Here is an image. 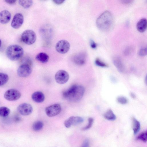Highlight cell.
<instances>
[{"mask_svg": "<svg viewBox=\"0 0 147 147\" xmlns=\"http://www.w3.org/2000/svg\"><path fill=\"white\" fill-rule=\"evenodd\" d=\"M114 23L113 17L109 11H106L102 13L97 18L96 26L101 31H109L112 28Z\"/></svg>", "mask_w": 147, "mask_h": 147, "instance_id": "6da1fadb", "label": "cell"}, {"mask_svg": "<svg viewBox=\"0 0 147 147\" xmlns=\"http://www.w3.org/2000/svg\"><path fill=\"white\" fill-rule=\"evenodd\" d=\"M85 92V88L82 86L74 85L64 91L63 96L67 100L73 102L79 101L82 98Z\"/></svg>", "mask_w": 147, "mask_h": 147, "instance_id": "7a4b0ae2", "label": "cell"}, {"mask_svg": "<svg viewBox=\"0 0 147 147\" xmlns=\"http://www.w3.org/2000/svg\"><path fill=\"white\" fill-rule=\"evenodd\" d=\"M24 50L20 46L17 45H11L8 46L6 51L7 57L12 61H16L23 55Z\"/></svg>", "mask_w": 147, "mask_h": 147, "instance_id": "3957f363", "label": "cell"}, {"mask_svg": "<svg viewBox=\"0 0 147 147\" xmlns=\"http://www.w3.org/2000/svg\"><path fill=\"white\" fill-rule=\"evenodd\" d=\"M21 38L22 41L24 43L30 45L35 42L36 39V36L33 31L27 30L22 33Z\"/></svg>", "mask_w": 147, "mask_h": 147, "instance_id": "277c9868", "label": "cell"}, {"mask_svg": "<svg viewBox=\"0 0 147 147\" xmlns=\"http://www.w3.org/2000/svg\"><path fill=\"white\" fill-rule=\"evenodd\" d=\"M21 96V93L19 90L14 89L7 90L4 95V98L9 101L16 100L20 98Z\"/></svg>", "mask_w": 147, "mask_h": 147, "instance_id": "5b68a950", "label": "cell"}, {"mask_svg": "<svg viewBox=\"0 0 147 147\" xmlns=\"http://www.w3.org/2000/svg\"><path fill=\"white\" fill-rule=\"evenodd\" d=\"M70 45L69 42L65 40H61L58 41L55 46L56 51L61 54H65L69 50Z\"/></svg>", "mask_w": 147, "mask_h": 147, "instance_id": "8992f818", "label": "cell"}, {"mask_svg": "<svg viewBox=\"0 0 147 147\" xmlns=\"http://www.w3.org/2000/svg\"><path fill=\"white\" fill-rule=\"evenodd\" d=\"M69 78V74L66 71L61 70L57 71L55 75V79L56 82L60 84L66 83Z\"/></svg>", "mask_w": 147, "mask_h": 147, "instance_id": "52a82bcc", "label": "cell"}, {"mask_svg": "<svg viewBox=\"0 0 147 147\" xmlns=\"http://www.w3.org/2000/svg\"><path fill=\"white\" fill-rule=\"evenodd\" d=\"M61 107L58 104H55L49 106L45 108L47 115L49 117H53L59 114L61 112Z\"/></svg>", "mask_w": 147, "mask_h": 147, "instance_id": "ba28073f", "label": "cell"}, {"mask_svg": "<svg viewBox=\"0 0 147 147\" xmlns=\"http://www.w3.org/2000/svg\"><path fill=\"white\" fill-rule=\"evenodd\" d=\"M32 68L27 64H24L20 66L18 69L17 73L19 76L21 77H26L31 73Z\"/></svg>", "mask_w": 147, "mask_h": 147, "instance_id": "9c48e42d", "label": "cell"}, {"mask_svg": "<svg viewBox=\"0 0 147 147\" xmlns=\"http://www.w3.org/2000/svg\"><path fill=\"white\" fill-rule=\"evenodd\" d=\"M17 110L18 112L21 115L27 116L30 115L32 113L33 108L30 104L24 103L19 105L17 107Z\"/></svg>", "mask_w": 147, "mask_h": 147, "instance_id": "30bf717a", "label": "cell"}, {"mask_svg": "<svg viewBox=\"0 0 147 147\" xmlns=\"http://www.w3.org/2000/svg\"><path fill=\"white\" fill-rule=\"evenodd\" d=\"M24 22V17L20 13H17L14 16L11 23V27L15 29L20 28Z\"/></svg>", "mask_w": 147, "mask_h": 147, "instance_id": "8fae6325", "label": "cell"}, {"mask_svg": "<svg viewBox=\"0 0 147 147\" xmlns=\"http://www.w3.org/2000/svg\"><path fill=\"white\" fill-rule=\"evenodd\" d=\"M113 62L116 67L120 72H123L125 67L121 58L119 56H115L113 58Z\"/></svg>", "mask_w": 147, "mask_h": 147, "instance_id": "7c38bea8", "label": "cell"}, {"mask_svg": "<svg viewBox=\"0 0 147 147\" xmlns=\"http://www.w3.org/2000/svg\"><path fill=\"white\" fill-rule=\"evenodd\" d=\"M11 18L10 12L7 10H4L0 12V23L5 24L8 23Z\"/></svg>", "mask_w": 147, "mask_h": 147, "instance_id": "4fadbf2b", "label": "cell"}, {"mask_svg": "<svg viewBox=\"0 0 147 147\" xmlns=\"http://www.w3.org/2000/svg\"><path fill=\"white\" fill-rule=\"evenodd\" d=\"M86 55L84 53H79L75 56L74 61L75 63L79 65H84L86 62Z\"/></svg>", "mask_w": 147, "mask_h": 147, "instance_id": "5bb4252c", "label": "cell"}, {"mask_svg": "<svg viewBox=\"0 0 147 147\" xmlns=\"http://www.w3.org/2000/svg\"><path fill=\"white\" fill-rule=\"evenodd\" d=\"M31 98L32 100L35 102L40 103L43 102L44 100L45 96L42 92L36 91L32 94Z\"/></svg>", "mask_w": 147, "mask_h": 147, "instance_id": "9a60e30c", "label": "cell"}, {"mask_svg": "<svg viewBox=\"0 0 147 147\" xmlns=\"http://www.w3.org/2000/svg\"><path fill=\"white\" fill-rule=\"evenodd\" d=\"M147 20L146 19L143 18L140 20L137 23L136 28L140 32H143L146 30Z\"/></svg>", "mask_w": 147, "mask_h": 147, "instance_id": "2e32d148", "label": "cell"}, {"mask_svg": "<svg viewBox=\"0 0 147 147\" xmlns=\"http://www.w3.org/2000/svg\"><path fill=\"white\" fill-rule=\"evenodd\" d=\"M71 125H76L82 123L84 119L79 116H71L67 119Z\"/></svg>", "mask_w": 147, "mask_h": 147, "instance_id": "e0dca14e", "label": "cell"}, {"mask_svg": "<svg viewBox=\"0 0 147 147\" xmlns=\"http://www.w3.org/2000/svg\"><path fill=\"white\" fill-rule=\"evenodd\" d=\"M35 58L38 61L42 63H45L48 61L49 57L46 53L41 52L36 55Z\"/></svg>", "mask_w": 147, "mask_h": 147, "instance_id": "ac0fdd59", "label": "cell"}, {"mask_svg": "<svg viewBox=\"0 0 147 147\" xmlns=\"http://www.w3.org/2000/svg\"><path fill=\"white\" fill-rule=\"evenodd\" d=\"M132 122V128L134 134H136L139 131L140 128V122L134 117L131 118Z\"/></svg>", "mask_w": 147, "mask_h": 147, "instance_id": "d6986e66", "label": "cell"}, {"mask_svg": "<svg viewBox=\"0 0 147 147\" xmlns=\"http://www.w3.org/2000/svg\"><path fill=\"white\" fill-rule=\"evenodd\" d=\"M104 117L107 120L113 121L116 119V116L111 109L108 110L104 114Z\"/></svg>", "mask_w": 147, "mask_h": 147, "instance_id": "ffe728a7", "label": "cell"}, {"mask_svg": "<svg viewBox=\"0 0 147 147\" xmlns=\"http://www.w3.org/2000/svg\"><path fill=\"white\" fill-rule=\"evenodd\" d=\"M19 4L25 9L30 7L33 3L32 0H19Z\"/></svg>", "mask_w": 147, "mask_h": 147, "instance_id": "44dd1931", "label": "cell"}, {"mask_svg": "<svg viewBox=\"0 0 147 147\" xmlns=\"http://www.w3.org/2000/svg\"><path fill=\"white\" fill-rule=\"evenodd\" d=\"M9 80V76L6 74L0 73V86L5 84Z\"/></svg>", "mask_w": 147, "mask_h": 147, "instance_id": "7402d4cb", "label": "cell"}, {"mask_svg": "<svg viewBox=\"0 0 147 147\" xmlns=\"http://www.w3.org/2000/svg\"><path fill=\"white\" fill-rule=\"evenodd\" d=\"M10 113V110L5 107H0V116L5 117L8 116Z\"/></svg>", "mask_w": 147, "mask_h": 147, "instance_id": "603a6c76", "label": "cell"}, {"mask_svg": "<svg viewBox=\"0 0 147 147\" xmlns=\"http://www.w3.org/2000/svg\"><path fill=\"white\" fill-rule=\"evenodd\" d=\"M43 126V123L40 121L35 122L32 126L33 129L35 131H38L41 130Z\"/></svg>", "mask_w": 147, "mask_h": 147, "instance_id": "cb8c5ba5", "label": "cell"}, {"mask_svg": "<svg viewBox=\"0 0 147 147\" xmlns=\"http://www.w3.org/2000/svg\"><path fill=\"white\" fill-rule=\"evenodd\" d=\"M147 133L146 131L140 133L137 137V139L140 140L144 142L147 141Z\"/></svg>", "mask_w": 147, "mask_h": 147, "instance_id": "d4e9b609", "label": "cell"}, {"mask_svg": "<svg viewBox=\"0 0 147 147\" xmlns=\"http://www.w3.org/2000/svg\"><path fill=\"white\" fill-rule=\"evenodd\" d=\"M117 100L118 102L121 105H125L128 102L127 99L123 96H119L117 97Z\"/></svg>", "mask_w": 147, "mask_h": 147, "instance_id": "484cf974", "label": "cell"}, {"mask_svg": "<svg viewBox=\"0 0 147 147\" xmlns=\"http://www.w3.org/2000/svg\"><path fill=\"white\" fill-rule=\"evenodd\" d=\"M95 64L99 67H107L108 65L105 63L101 60L99 58H96L95 61Z\"/></svg>", "mask_w": 147, "mask_h": 147, "instance_id": "4316f807", "label": "cell"}, {"mask_svg": "<svg viewBox=\"0 0 147 147\" xmlns=\"http://www.w3.org/2000/svg\"><path fill=\"white\" fill-rule=\"evenodd\" d=\"M88 123L87 125L83 127L82 130H88L91 128L92 127L94 121V119L92 117H89L88 119Z\"/></svg>", "mask_w": 147, "mask_h": 147, "instance_id": "83f0119b", "label": "cell"}, {"mask_svg": "<svg viewBox=\"0 0 147 147\" xmlns=\"http://www.w3.org/2000/svg\"><path fill=\"white\" fill-rule=\"evenodd\" d=\"M139 55L141 56H144L147 55L146 48H143L141 49L139 51Z\"/></svg>", "mask_w": 147, "mask_h": 147, "instance_id": "f1b7e54d", "label": "cell"}, {"mask_svg": "<svg viewBox=\"0 0 147 147\" xmlns=\"http://www.w3.org/2000/svg\"><path fill=\"white\" fill-rule=\"evenodd\" d=\"M89 140L86 139L83 142L82 144V147H88L89 146Z\"/></svg>", "mask_w": 147, "mask_h": 147, "instance_id": "f546056e", "label": "cell"}, {"mask_svg": "<svg viewBox=\"0 0 147 147\" xmlns=\"http://www.w3.org/2000/svg\"><path fill=\"white\" fill-rule=\"evenodd\" d=\"M132 49L130 47H128L126 48L124 52V53L126 55H128L131 51Z\"/></svg>", "mask_w": 147, "mask_h": 147, "instance_id": "4dcf8cb0", "label": "cell"}, {"mask_svg": "<svg viewBox=\"0 0 147 147\" xmlns=\"http://www.w3.org/2000/svg\"><path fill=\"white\" fill-rule=\"evenodd\" d=\"M122 3L126 5H129L132 3L134 0H121Z\"/></svg>", "mask_w": 147, "mask_h": 147, "instance_id": "1f68e13d", "label": "cell"}, {"mask_svg": "<svg viewBox=\"0 0 147 147\" xmlns=\"http://www.w3.org/2000/svg\"><path fill=\"white\" fill-rule=\"evenodd\" d=\"M64 124L65 126L67 128H69L71 126V125L67 119L64 121Z\"/></svg>", "mask_w": 147, "mask_h": 147, "instance_id": "d6a6232c", "label": "cell"}, {"mask_svg": "<svg viewBox=\"0 0 147 147\" xmlns=\"http://www.w3.org/2000/svg\"><path fill=\"white\" fill-rule=\"evenodd\" d=\"M90 43V46L92 48L95 49L96 48L97 45L93 40H91Z\"/></svg>", "mask_w": 147, "mask_h": 147, "instance_id": "836d02e7", "label": "cell"}, {"mask_svg": "<svg viewBox=\"0 0 147 147\" xmlns=\"http://www.w3.org/2000/svg\"><path fill=\"white\" fill-rule=\"evenodd\" d=\"M7 3L9 4H14L16 1L17 0H4Z\"/></svg>", "mask_w": 147, "mask_h": 147, "instance_id": "e575fe53", "label": "cell"}, {"mask_svg": "<svg viewBox=\"0 0 147 147\" xmlns=\"http://www.w3.org/2000/svg\"><path fill=\"white\" fill-rule=\"evenodd\" d=\"M65 0H53L54 3L57 5H60L62 4Z\"/></svg>", "mask_w": 147, "mask_h": 147, "instance_id": "d590c367", "label": "cell"}, {"mask_svg": "<svg viewBox=\"0 0 147 147\" xmlns=\"http://www.w3.org/2000/svg\"><path fill=\"white\" fill-rule=\"evenodd\" d=\"M130 96L134 99H135L136 98V95L133 92H130Z\"/></svg>", "mask_w": 147, "mask_h": 147, "instance_id": "8d00e7d4", "label": "cell"}, {"mask_svg": "<svg viewBox=\"0 0 147 147\" xmlns=\"http://www.w3.org/2000/svg\"><path fill=\"white\" fill-rule=\"evenodd\" d=\"M146 78H145V83L146 84V83H147V77H146Z\"/></svg>", "mask_w": 147, "mask_h": 147, "instance_id": "74e56055", "label": "cell"}, {"mask_svg": "<svg viewBox=\"0 0 147 147\" xmlns=\"http://www.w3.org/2000/svg\"><path fill=\"white\" fill-rule=\"evenodd\" d=\"M1 39H0V47H1Z\"/></svg>", "mask_w": 147, "mask_h": 147, "instance_id": "f35d334b", "label": "cell"}, {"mask_svg": "<svg viewBox=\"0 0 147 147\" xmlns=\"http://www.w3.org/2000/svg\"><path fill=\"white\" fill-rule=\"evenodd\" d=\"M42 0L46 1V0Z\"/></svg>", "mask_w": 147, "mask_h": 147, "instance_id": "ab89813d", "label": "cell"}]
</instances>
